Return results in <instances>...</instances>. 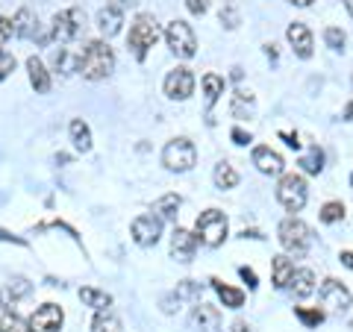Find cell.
Segmentation results:
<instances>
[{"label":"cell","mask_w":353,"mask_h":332,"mask_svg":"<svg viewBox=\"0 0 353 332\" xmlns=\"http://www.w3.org/2000/svg\"><path fill=\"white\" fill-rule=\"evenodd\" d=\"M77 71H80L85 80H106L109 74L115 71V53L112 48H109L106 41H88L85 44V50H83V56L77 59Z\"/></svg>","instance_id":"6da1fadb"},{"label":"cell","mask_w":353,"mask_h":332,"mask_svg":"<svg viewBox=\"0 0 353 332\" xmlns=\"http://www.w3.org/2000/svg\"><path fill=\"white\" fill-rule=\"evenodd\" d=\"M157 39H159L157 18L148 15V12L136 15V21H132V27H130V39H127V48L132 50V56L141 62V59L148 56V50L157 44Z\"/></svg>","instance_id":"7a4b0ae2"},{"label":"cell","mask_w":353,"mask_h":332,"mask_svg":"<svg viewBox=\"0 0 353 332\" xmlns=\"http://www.w3.org/2000/svg\"><path fill=\"white\" fill-rule=\"evenodd\" d=\"M227 232H230V224H227V215L221 212V209H206L194 224V236L206 247H221L227 238Z\"/></svg>","instance_id":"3957f363"},{"label":"cell","mask_w":353,"mask_h":332,"mask_svg":"<svg viewBox=\"0 0 353 332\" xmlns=\"http://www.w3.org/2000/svg\"><path fill=\"white\" fill-rule=\"evenodd\" d=\"M162 165L168 168L171 174H185L197 165V147L192 145L189 138H174L165 145L162 150Z\"/></svg>","instance_id":"277c9868"},{"label":"cell","mask_w":353,"mask_h":332,"mask_svg":"<svg viewBox=\"0 0 353 332\" xmlns=\"http://www.w3.org/2000/svg\"><path fill=\"white\" fill-rule=\"evenodd\" d=\"M280 245L285 253H294V256H303L312 245V229H309L301 218H285L280 224Z\"/></svg>","instance_id":"5b68a950"},{"label":"cell","mask_w":353,"mask_h":332,"mask_svg":"<svg viewBox=\"0 0 353 332\" xmlns=\"http://www.w3.org/2000/svg\"><path fill=\"white\" fill-rule=\"evenodd\" d=\"M85 24V15H83V9H62V12L53 15V24H50V39L53 41H59V44H68L74 41L77 36H80V30Z\"/></svg>","instance_id":"8992f818"},{"label":"cell","mask_w":353,"mask_h":332,"mask_svg":"<svg viewBox=\"0 0 353 332\" xmlns=\"http://www.w3.org/2000/svg\"><path fill=\"white\" fill-rule=\"evenodd\" d=\"M165 41H168V48H171L174 56H180V59H192L197 53L194 30L185 24V21H171V24L165 27Z\"/></svg>","instance_id":"52a82bcc"},{"label":"cell","mask_w":353,"mask_h":332,"mask_svg":"<svg viewBox=\"0 0 353 332\" xmlns=\"http://www.w3.org/2000/svg\"><path fill=\"white\" fill-rule=\"evenodd\" d=\"M306 180L301 174H285L280 185H277V200L283 203L285 212H301V209L306 206Z\"/></svg>","instance_id":"ba28073f"},{"label":"cell","mask_w":353,"mask_h":332,"mask_svg":"<svg viewBox=\"0 0 353 332\" xmlns=\"http://www.w3.org/2000/svg\"><path fill=\"white\" fill-rule=\"evenodd\" d=\"M62 324H65V312H62V306H57V303L39 306L27 320V326L32 332H59Z\"/></svg>","instance_id":"9c48e42d"},{"label":"cell","mask_w":353,"mask_h":332,"mask_svg":"<svg viewBox=\"0 0 353 332\" xmlns=\"http://www.w3.org/2000/svg\"><path fill=\"white\" fill-rule=\"evenodd\" d=\"M132 241H136L139 247H153L162 236V218L159 215H139L136 220H132Z\"/></svg>","instance_id":"30bf717a"},{"label":"cell","mask_w":353,"mask_h":332,"mask_svg":"<svg viewBox=\"0 0 353 332\" xmlns=\"http://www.w3.org/2000/svg\"><path fill=\"white\" fill-rule=\"evenodd\" d=\"M165 94L171 101H189L194 94V74L189 68H174L165 76Z\"/></svg>","instance_id":"8fae6325"},{"label":"cell","mask_w":353,"mask_h":332,"mask_svg":"<svg viewBox=\"0 0 353 332\" xmlns=\"http://www.w3.org/2000/svg\"><path fill=\"white\" fill-rule=\"evenodd\" d=\"M321 303L327 306V312L341 315V312H347V309H350L353 297H350V291L339 280H324V285H321Z\"/></svg>","instance_id":"7c38bea8"},{"label":"cell","mask_w":353,"mask_h":332,"mask_svg":"<svg viewBox=\"0 0 353 332\" xmlns=\"http://www.w3.org/2000/svg\"><path fill=\"white\" fill-rule=\"evenodd\" d=\"M197 245H201V241H197L194 232L176 227L174 236H171V256H174L176 262H192L194 253H197Z\"/></svg>","instance_id":"4fadbf2b"},{"label":"cell","mask_w":353,"mask_h":332,"mask_svg":"<svg viewBox=\"0 0 353 332\" xmlns=\"http://www.w3.org/2000/svg\"><path fill=\"white\" fill-rule=\"evenodd\" d=\"M253 165H256V171L265 174V176H280L283 168H285V162L277 150H271V147H265L259 145L256 150H253Z\"/></svg>","instance_id":"5bb4252c"},{"label":"cell","mask_w":353,"mask_h":332,"mask_svg":"<svg viewBox=\"0 0 353 332\" xmlns=\"http://www.w3.org/2000/svg\"><path fill=\"white\" fill-rule=\"evenodd\" d=\"M285 39H289L292 50H294L301 59H309V56H312V32H309L306 24H301V21L289 24V30H285Z\"/></svg>","instance_id":"9a60e30c"},{"label":"cell","mask_w":353,"mask_h":332,"mask_svg":"<svg viewBox=\"0 0 353 332\" xmlns=\"http://www.w3.org/2000/svg\"><path fill=\"white\" fill-rule=\"evenodd\" d=\"M192 324L201 332H218L221 329V312L209 303H197L194 312H192Z\"/></svg>","instance_id":"2e32d148"},{"label":"cell","mask_w":353,"mask_h":332,"mask_svg":"<svg viewBox=\"0 0 353 332\" xmlns=\"http://www.w3.org/2000/svg\"><path fill=\"white\" fill-rule=\"evenodd\" d=\"M121 24H124V12H121V6H103L101 12H97V30L103 32L106 39H112L121 32Z\"/></svg>","instance_id":"e0dca14e"},{"label":"cell","mask_w":353,"mask_h":332,"mask_svg":"<svg viewBox=\"0 0 353 332\" xmlns=\"http://www.w3.org/2000/svg\"><path fill=\"white\" fill-rule=\"evenodd\" d=\"M36 32H39L36 15H32L27 6L18 9L15 18H12V36H18V39H36Z\"/></svg>","instance_id":"ac0fdd59"},{"label":"cell","mask_w":353,"mask_h":332,"mask_svg":"<svg viewBox=\"0 0 353 332\" xmlns=\"http://www.w3.org/2000/svg\"><path fill=\"white\" fill-rule=\"evenodd\" d=\"M27 74H30V83L39 94H48L50 92V71L44 68V62L39 56H30L27 59Z\"/></svg>","instance_id":"d6986e66"},{"label":"cell","mask_w":353,"mask_h":332,"mask_svg":"<svg viewBox=\"0 0 353 332\" xmlns=\"http://www.w3.org/2000/svg\"><path fill=\"white\" fill-rule=\"evenodd\" d=\"M289 289L294 291L297 300H303V297H309L315 291V273L309 271V268H301V271H294L292 273V282H289Z\"/></svg>","instance_id":"ffe728a7"},{"label":"cell","mask_w":353,"mask_h":332,"mask_svg":"<svg viewBox=\"0 0 353 332\" xmlns=\"http://www.w3.org/2000/svg\"><path fill=\"white\" fill-rule=\"evenodd\" d=\"M230 112H233V118L245 121V118H253V112H256V101H253L250 92H239L233 94V103H230Z\"/></svg>","instance_id":"44dd1931"},{"label":"cell","mask_w":353,"mask_h":332,"mask_svg":"<svg viewBox=\"0 0 353 332\" xmlns=\"http://www.w3.org/2000/svg\"><path fill=\"white\" fill-rule=\"evenodd\" d=\"M271 271H274V285H277V289H289L292 273H294V262L289 256H274Z\"/></svg>","instance_id":"7402d4cb"},{"label":"cell","mask_w":353,"mask_h":332,"mask_svg":"<svg viewBox=\"0 0 353 332\" xmlns=\"http://www.w3.org/2000/svg\"><path fill=\"white\" fill-rule=\"evenodd\" d=\"M68 129H71V141H74V147H77V150H80V153H88V150H92V129H88L85 121L74 118Z\"/></svg>","instance_id":"603a6c76"},{"label":"cell","mask_w":353,"mask_h":332,"mask_svg":"<svg viewBox=\"0 0 353 332\" xmlns=\"http://www.w3.org/2000/svg\"><path fill=\"white\" fill-rule=\"evenodd\" d=\"M212 289H215V294L221 297V303H224L227 309H241L245 306V291L230 289V285H224L221 280H212Z\"/></svg>","instance_id":"cb8c5ba5"},{"label":"cell","mask_w":353,"mask_h":332,"mask_svg":"<svg viewBox=\"0 0 353 332\" xmlns=\"http://www.w3.org/2000/svg\"><path fill=\"white\" fill-rule=\"evenodd\" d=\"M212 180H215V185L221 188V191H227V188H236V185H239V174H236L233 165L221 162V165H215Z\"/></svg>","instance_id":"d4e9b609"},{"label":"cell","mask_w":353,"mask_h":332,"mask_svg":"<svg viewBox=\"0 0 353 332\" xmlns=\"http://www.w3.org/2000/svg\"><path fill=\"white\" fill-rule=\"evenodd\" d=\"M180 194H165L157 200V206H153V212H159V218L165 220H176V215H180Z\"/></svg>","instance_id":"484cf974"},{"label":"cell","mask_w":353,"mask_h":332,"mask_svg":"<svg viewBox=\"0 0 353 332\" xmlns=\"http://www.w3.org/2000/svg\"><path fill=\"white\" fill-rule=\"evenodd\" d=\"M80 300L85 306L97 309V312H106V309L112 306V297H109L106 291H97V289H80Z\"/></svg>","instance_id":"4316f807"},{"label":"cell","mask_w":353,"mask_h":332,"mask_svg":"<svg viewBox=\"0 0 353 332\" xmlns=\"http://www.w3.org/2000/svg\"><path fill=\"white\" fill-rule=\"evenodd\" d=\"M203 92H206V106L212 109V106L218 103V97L224 94V76L206 74V76H203Z\"/></svg>","instance_id":"83f0119b"},{"label":"cell","mask_w":353,"mask_h":332,"mask_svg":"<svg viewBox=\"0 0 353 332\" xmlns=\"http://www.w3.org/2000/svg\"><path fill=\"white\" fill-rule=\"evenodd\" d=\"M92 329H94V332H124V326H121V318L112 315L109 309H106V312H97V315H94Z\"/></svg>","instance_id":"f1b7e54d"},{"label":"cell","mask_w":353,"mask_h":332,"mask_svg":"<svg viewBox=\"0 0 353 332\" xmlns=\"http://www.w3.org/2000/svg\"><path fill=\"white\" fill-rule=\"evenodd\" d=\"M301 168L306 174H321L324 171V153L318 147H309V153H303V159H301Z\"/></svg>","instance_id":"f546056e"},{"label":"cell","mask_w":353,"mask_h":332,"mask_svg":"<svg viewBox=\"0 0 353 332\" xmlns=\"http://www.w3.org/2000/svg\"><path fill=\"white\" fill-rule=\"evenodd\" d=\"M0 332H32V329L15 312H3L0 315Z\"/></svg>","instance_id":"4dcf8cb0"},{"label":"cell","mask_w":353,"mask_h":332,"mask_svg":"<svg viewBox=\"0 0 353 332\" xmlns=\"http://www.w3.org/2000/svg\"><path fill=\"white\" fill-rule=\"evenodd\" d=\"M341 218H345V203H339V200L324 203V209H321V220H324V224H339Z\"/></svg>","instance_id":"1f68e13d"},{"label":"cell","mask_w":353,"mask_h":332,"mask_svg":"<svg viewBox=\"0 0 353 332\" xmlns=\"http://www.w3.org/2000/svg\"><path fill=\"white\" fill-rule=\"evenodd\" d=\"M294 315L301 318L306 326H321V324H324V312H318V309H303V306H297Z\"/></svg>","instance_id":"d6a6232c"},{"label":"cell","mask_w":353,"mask_h":332,"mask_svg":"<svg viewBox=\"0 0 353 332\" xmlns=\"http://www.w3.org/2000/svg\"><path fill=\"white\" fill-rule=\"evenodd\" d=\"M324 41L330 50H345V32H341L339 27H327L324 30Z\"/></svg>","instance_id":"836d02e7"},{"label":"cell","mask_w":353,"mask_h":332,"mask_svg":"<svg viewBox=\"0 0 353 332\" xmlns=\"http://www.w3.org/2000/svg\"><path fill=\"white\" fill-rule=\"evenodd\" d=\"M221 24H224L227 30H236L241 24V18H239V9L236 3H227L224 9H221Z\"/></svg>","instance_id":"e575fe53"},{"label":"cell","mask_w":353,"mask_h":332,"mask_svg":"<svg viewBox=\"0 0 353 332\" xmlns=\"http://www.w3.org/2000/svg\"><path fill=\"white\" fill-rule=\"evenodd\" d=\"M180 300H194V297H201V285L197 282H192V280H185V282H180L176 285V291H174Z\"/></svg>","instance_id":"d590c367"},{"label":"cell","mask_w":353,"mask_h":332,"mask_svg":"<svg viewBox=\"0 0 353 332\" xmlns=\"http://www.w3.org/2000/svg\"><path fill=\"white\" fill-rule=\"evenodd\" d=\"M57 71H59V74L77 71V62L68 56V50H65V48H59V53H57Z\"/></svg>","instance_id":"8d00e7d4"},{"label":"cell","mask_w":353,"mask_h":332,"mask_svg":"<svg viewBox=\"0 0 353 332\" xmlns=\"http://www.w3.org/2000/svg\"><path fill=\"white\" fill-rule=\"evenodd\" d=\"M12 71H15V56L12 53H6V50H0V83H3Z\"/></svg>","instance_id":"74e56055"},{"label":"cell","mask_w":353,"mask_h":332,"mask_svg":"<svg viewBox=\"0 0 353 332\" xmlns=\"http://www.w3.org/2000/svg\"><path fill=\"white\" fill-rule=\"evenodd\" d=\"M9 294H12V300H15V297L30 294V282H27V280H21V276H18V280L9 282Z\"/></svg>","instance_id":"f35d334b"},{"label":"cell","mask_w":353,"mask_h":332,"mask_svg":"<svg viewBox=\"0 0 353 332\" xmlns=\"http://www.w3.org/2000/svg\"><path fill=\"white\" fill-rule=\"evenodd\" d=\"M180 297H176V294H168V297H165V300H162V312L165 315H174V312H180Z\"/></svg>","instance_id":"ab89813d"},{"label":"cell","mask_w":353,"mask_h":332,"mask_svg":"<svg viewBox=\"0 0 353 332\" xmlns=\"http://www.w3.org/2000/svg\"><path fill=\"white\" fill-rule=\"evenodd\" d=\"M9 36H12V21L0 15V50H3V44L9 41Z\"/></svg>","instance_id":"60d3db41"},{"label":"cell","mask_w":353,"mask_h":332,"mask_svg":"<svg viewBox=\"0 0 353 332\" xmlns=\"http://www.w3.org/2000/svg\"><path fill=\"white\" fill-rule=\"evenodd\" d=\"M185 6H189L192 15H203L209 9V0H185Z\"/></svg>","instance_id":"b9f144b4"},{"label":"cell","mask_w":353,"mask_h":332,"mask_svg":"<svg viewBox=\"0 0 353 332\" xmlns=\"http://www.w3.org/2000/svg\"><path fill=\"white\" fill-rule=\"evenodd\" d=\"M230 136H233V141H236L239 147H245V145H250V141H253V138H250V132H245L241 127H236L233 132H230Z\"/></svg>","instance_id":"7bdbcfd3"},{"label":"cell","mask_w":353,"mask_h":332,"mask_svg":"<svg viewBox=\"0 0 353 332\" xmlns=\"http://www.w3.org/2000/svg\"><path fill=\"white\" fill-rule=\"evenodd\" d=\"M239 273H241V280L248 282V289H256V285H259V282H256V273H253L250 268H241Z\"/></svg>","instance_id":"ee69618b"},{"label":"cell","mask_w":353,"mask_h":332,"mask_svg":"<svg viewBox=\"0 0 353 332\" xmlns=\"http://www.w3.org/2000/svg\"><path fill=\"white\" fill-rule=\"evenodd\" d=\"M283 138H285V145H289V147H301V141H297V136H294V132H283Z\"/></svg>","instance_id":"f6af8a7d"},{"label":"cell","mask_w":353,"mask_h":332,"mask_svg":"<svg viewBox=\"0 0 353 332\" xmlns=\"http://www.w3.org/2000/svg\"><path fill=\"white\" fill-rule=\"evenodd\" d=\"M230 332H250V326L245 324V320H236V324H233V329H230Z\"/></svg>","instance_id":"bcb514c9"},{"label":"cell","mask_w":353,"mask_h":332,"mask_svg":"<svg viewBox=\"0 0 353 332\" xmlns=\"http://www.w3.org/2000/svg\"><path fill=\"white\" fill-rule=\"evenodd\" d=\"M341 264H345V268H350V271H353V253H341Z\"/></svg>","instance_id":"7dc6e473"},{"label":"cell","mask_w":353,"mask_h":332,"mask_svg":"<svg viewBox=\"0 0 353 332\" xmlns=\"http://www.w3.org/2000/svg\"><path fill=\"white\" fill-rule=\"evenodd\" d=\"M289 3H294V6H312L315 0H289Z\"/></svg>","instance_id":"c3c4849f"},{"label":"cell","mask_w":353,"mask_h":332,"mask_svg":"<svg viewBox=\"0 0 353 332\" xmlns=\"http://www.w3.org/2000/svg\"><path fill=\"white\" fill-rule=\"evenodd\" d=\"M345 121H353V103H347V109H345Z\"/></svg>","instance_id":"681fc988"},{"label":"cell","mask_w":353,"mask_h":332,"mask_svg":"<svg viewBox=\"0 0 353 332\" xmlns=\"http://www.w3.org/2000/svg\"><path fill=\"white\" fill-rule=\"evenodd\" d=\"M345 9L350 12V18H353V0H345Z\"/></svg>","instance_id":"f907efd6"},{"label":"cell","mask_w":353,"mask_h":332,"mask_svg":"<svg viewBox=\"0 0 353 332\" xmlns=\"http://www.w3.org/2000/svg\"><path fill=\"white\" fill-rule=\"evenodd\" d=\"M127 3H132V0H115V6H127Z\"/></svg>","instance_id":"816d5d0a"},{"label":"cell","mask_w":353,"mask_h":332,"mask_svg":"<svg viewBox=\"0 0 353 332\" xmlns=\"http://www.w3.org/2000/svg\"><path fill=\"white\" fill-rule=\"evenodd\" d=\"M350 329H353V320H350Z\"/></svg>","instance_id":"f5cc1de1"}]
</instances>
